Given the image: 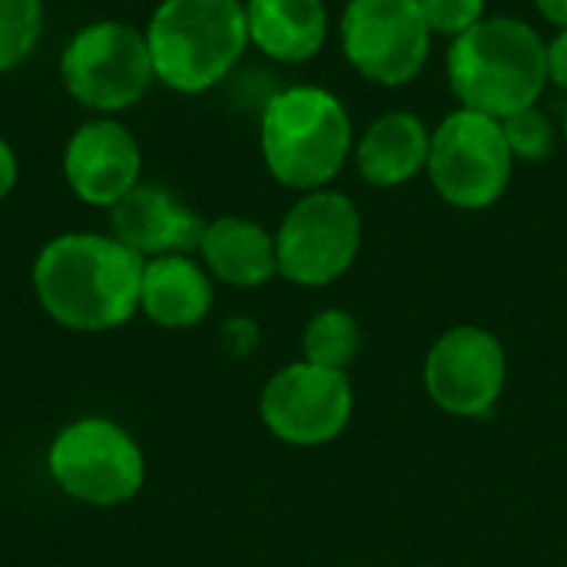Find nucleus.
<instances>
[{
  "label": "nucleus",
  "mask_w": 567,
  "mask_h": 567,
  "mask_svg": "<svg viewBox=\"0 0 567 567\" xmlns=\"http://www.w3.org/2000/svg\"><path fill=\"white\" fill-rule=\"evenodd\" d=\"M146 259L113 233H60L40 246L30 282L40 309L70 332H113L140 312Z\"/></svg>",
  "instance_id": "f257e3e1"
},
{
  "label": "nucleus",
  "mask_w": 567,
  "mask_h": 567,
  "mask_svg": "<svg viewBox=\"0 0 567 567\" xmlns=\"http://www.w3.org/2000/svg\"><path fill=\"white\" fill-rule=\"evenodd\" d=\"M548 43L518 17H482L449 47V86L465 110L505 120L538 103Z\"/></svg>",
  "instance_id": "f03ea898"
},
{
  "label": "nucleus",
  "mask_w": 567,
  "mask_h": 567,
  "mask_svg": "<svg viewBox=\"0 0 567 567\" xmlns=\"http://www.w3.org/2000/svg\"><path fill=\"white\" fill-rule=\"evenodd\" d=\"M156 83L196 96L233 76L249 47L243 0H159L143 27Z\"/></svg>",
  "instance_id": "7ed1b4c3"
},
{
  "label": "nucleus",
  "mask_w": 567,
  "mask_h": 567,
  "mask_svg": "<svg viewBox=\"0 0 567 567\" xmlns=\"http://www.w3.org/2000/svg\"><path fill=\"white\" fill-rule=\"evenodd\" d=\"M259 150L276 183L302 193L326 189L352 153L349 113L322 86L276 90L259 116Z\"/></svg>",
  "instance_id": "20e7f679"
},
{
  "label": "nucleus",
  "mask_w": 567,
  "mask_h": 567,
  "mask_svg": "<svg viewBox=\"0 0 567 567\" xmlns=\"http://www.w3.org/2000/svg\"><path fill=\"white\" fill-rule=\"evenodd\" d=\"M47 475L66 498L80 505L116 508L143 492L146 455L120 422L83 415L66 422L50 439Z\"/></svg>",
  "instance_id": "39448f33"
},
{
  "label": "nucleus",
  "mask_w": 567,
  "mask_h": 567,
  "mask_svg": "<svg viewBox=\"0 0 567 567\" xmlns=\"http://www.w3.org/2000/svg\"><path fill=\"white\" fill-rule=\"evenodd\" d=\"M60 80L96 116L133 110L156 83L146 33L113 17L80 27L60 53Z\"/></svg>",
  "instance_id": "423d86ee"
},
{
  "label": "nucleus",
  "mask_w": 567,
  "mask_h": 567,
  "mask_svg": "<svg viewBox=\"0 0 567 567\" xmlns=\"http://www.w3.org/2000/svg\"><path fill=\"white\" fill-rule=\"evenodd\" d=\"M512 166L515 156L505 143L502 120L462 106L432 133L425 169L445 203L458 209H488L505 196Z\"/></svg>",
  "instance_id": "0eeeda50"
},
{
  "label": "nucleus",
  "mask_w": 567,
  "mask_h": 567,
  "mask_svg": "<svg viewBox=\"0 0 567 567\" xmlns=\"http://www.w3.org/2000/svg\"><path fill=\"white\" fill-rule=\"evenodd\" d=\"M362 246V216L346 193L312 189L279 223L276 262L279 276L319 289L342 279Z\"/></svg>",
  "instance_id": "6e6552de"
},
{
  "label": "nucleus",
  "mask_w": 567,
  "mask_h": 567,
  "mask_svg": "<svg viewBox=\"0 0 567 567\" xmlns=\"http://www.w3.org/2000/svg\"><path fill=\"white\" fill-rule=\"evenodd\" d=\"M339 37L346 60L379 86H405L429 63L432 30L419 0H349Z\"/></svg>",
  "instance_id": "1a4fd4ad"
},
{
  "label": "nucleus",
  "mask_w": 567,
  "mask_h": 567,
  "mask_svg": "<svg viewBox=\"0 0 567 567\" xmlns=\"http://www.w3.org/2000/svg\"><path fill=\"white\" fill-rule=\"evenodd\" d=\"M355 412V392L346 372L292 362L279 369L259 399V415L269 435L296 449H319L336 442Z\"/></svg>",
  "instance_id": "9d476101"
},
{
  "label": "nucleus",
  "mask_w": 567,
  "mask_h": 567,
  "mask_svg": "<svg viewBox=\"0 0 567 567\" xmlns=\"http://www.w3.org/2000/svg\"><path fill=\"white\" fill-rule=\"evenodd\" d=\"M425 392L429 399L455 419L488 415L508 379V359L502 342L482 326L445 329L425 359Z\"/></svg>",
  "instance_id": "9b49d317"
},
{
  "label": "nucleus",
  "mask_w": 567,
  "mask_h": 567,
  "mask_svg": "<svg viewBox=\"0 0 567 567\" xmlns=\"http://www.w3.org/2000/svg\"><path fill=\"white\" fill-rule=\"evenodd\" d=\"M66 189L96 209H113L133 186L143 183L140 140L116 116L80 123L63 146Z\"/></svg>",
  "instance_id": "f8f14e48"
},
{
  "label": "nucleus",
  "mask_w": 567,
  "mask_h": 567,
  "mask_svg": "<svg viewBox=\"0 0 567 567\" xmlns=\"http://www.w3.org/2000/svg\"><path fill=\"white\" fill-rule=\"evenodd\" d=\"M206 219L159 183L133 186L110 209V233L143 259L196 252Z\"/></svg>",
  "instance_id": "ddd939ff"
},
{
  "label": "nucleus",
  "mask_w": 567,
  "mask_h": 567,
  "mask_svg": "<svg viewBox=\"0 0 567 567\" xmlns=\"http://www.w3.org/2000/svg\"><path fill=\"white\" fill-rule=\"evenodd\" d=\"M216 289L206 266L189 252L156 256L143 266L140 312L163 329H193L213 309Z\"/></svg>",
  "instance_id": "4468645a"
},
{
  "label": "nucleus",
  "mask_w": 567,
  "mask_h": 567,
  "mask_svg": "<svg viewBox=\"0 0 567 567\" xmlns=\"http://www.w3.org/2000/svg\"><path fill=\"white\" fill-rule=\"evenodd\" d=\"M196 256L213 276V282L233 289L266 286L279 272L276 236L246 216H219L206 223Z\"/></svg>",
  "instance_id": "2eb2a0df"
},
{
  "label": "nucleus",
  "mask_w": 567,
  "mask_h": 567,
  "mask_svg": "<svg viewBox=\"0 0 567 567\" xmlns=\"http://www.w3.org/2000/svg\"><path fill=\"white\" fill-rule=\"evenodd\" d=\"M249 43L276 63L312 60L329 37L322 0H246Z\"/></svg>",
  "instance_id": "dca6fc26"
},
{
  "label": "nucleus",
  "mask_w": 567,
  "mask_h": 567,
  "mask_svg": "<svg viewBox=\"0 0 567 567\" xmlns=\"http://www.w3.org/2000/svg\"><path fill=\"white\" fill-rule=\"evenodd\" d=\"M432 133L429 126L405 110L385 113L369 123L355 146V163L365 183L372 186H402L429 166Z\"/></svg>",
  "instance_id": "f3484780"
},
{
  "label": "nucleus",
  "mask_w": 567,
  "mask_h": 567,
  "mask_svg": "<svg viewBox=\"0 0 567 567\" xmlns=\"http://www.w3.org/2000/svg\"><path fill=\"white\" fill-rule=\"evenodd\" d=\"M362 352V329L346 309H322L302 332V355L312 365L346 372Z\"/></svg>",
  "instance_id": "a211bd4d"
},
{
  "label": "nucleus",
  "mask_w": 567,
  "mask_h": 567,
  "mask_svg": "<svg viewBox=\"0 0 567 567\" xmlns=\"http://www.w3.org/2000/svg\"><path fill=\"white\" fill-rule=\"evenodd\" d=\"M43 37V0H0V73L17 70Z\"/></svg>",
  "instance_id": "6ab92c4d"
},
{
  "label": "nucleus",
  "mask_w": 567,
  "mask_h": 567,
  "mask_svg": "<svg viewBox=\"0 0 567 567\" xmlns=\"http://www.w3.org/2000/svg\"><path fill=\"white\" fill-rule=\"evenodd\" d=\"M502 133H505V143H508L512 156L522 159V163H545V159L555 156L558 133H555L551 120L538 106H528V110H518V113L505 116Z\"/></svg>",
  "instance_id": "aec40b11"
},
{
  "label": "nucleus",
  "mask_w": 567,
  "mask_h": 567,
  "mask_svg": "<svg viewBox=\"0 0 567 567\" xmlns=\"http://www.w3.org/2000/svg\"><path fill=\"white\" fill-rule=\"evenodd\" d=\"M422 17L432 33L442 37H462L485 17V0H419Z\"/></svg>",
  "instance_id": "412c9836"
},
{
  "label": "nucleus",
  "mask_w": 567,
  "mask_h": 567,
  "mask_svg": "<svg viewBox=\"0 0 567 567\" xmlns=\"http://www.w3.org/2000/svg\"><path fill=\"white\" fill-rule=\"evenodd\" d=\"M223 346H226L229 355H236V359H246L249 352H256V346H259V329H256V322L246 319V316L226 319V326H223Z\"/></svg>",
  "instance_id": "4be33fe9"
},
{
  "label": "nucleus",
  "mask_w": 567,
  "mask_h": 567,
  "mask_svg": "<svg viewBox=\"0 0 567 567\" xmlns=\"http://www.w3.org/2000/svg\"><path fill=\"white\" fill-rule=\"evenodd\" d=\"M548 80L567 90V30H558V37L548 43Z\"/></svg>",
  "instance_id": "5701e85b"
},
{
  "label": "nucleus",
  "mask_w": 567,
  "mask_h": 567,
  "mask_svg": "<svg viewBox=\"0 0 567 567\" xmlns=\"http://www.w3.org/2000/svg\"><path fill=\"white\" fill-rule=\"evenodd\" d=\"M17 179H20V159H17L13 146L0 133V203L13 193Z\"/></svg>",
  "instance_id": "b1692460"
},
{
  "label": "nucleus",
  "mask_w": 567,
  "mask_h": 567,
  "mask_svg": "<svg viewBox=\"0 0 567 567\" xmlns=\"http://www.w3.org/2000/svg\"><path fill=\"white\" fill-rule=\"evenodd\" d=\"M535 7L548 23H555L558 30H567V0H535Z\"/></svg>",
  "instance_id": "393cba45"
},
{
  "label": "nucleus",
  "mask_w": 567,
  "mask_h": 567,
  "mask_svg": "<svg viewBox=\"0 0 567 567\" xmlns=\"http://www.w3.org/2000/svg\"><path fill=\"white\" fill-rule=\"evenodd\" d=\"M565 133H567V113H565Z\"/></svg>",
  "instance_id": "a878e982"
}]
</instances>
